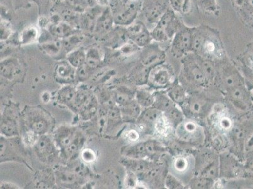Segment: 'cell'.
Returning <instances> with one entry per match:
<instances>
[{"label": "cell", "instance_id": "obj_34", "mask_svg": "<svg viewBox=\"0 0 253 189\" xmlns=\"http://www.w3.org/2000/svg\"><path fill=\"white\" fill-rule=\"evenodd\" d=\"M12 34L9 24L6 21L1 22V40L4 41L8 39Z\"/></svg>", "mask_w": 253, "mask_h": 189}, {"label": "cell", "instance_id": "obj_13", "mask_svg": "<svg viewBox=\"0 0 253 189\" xmlns=\"http://www.w3.org/2000/svg\"><path fill=\"white\" fill-rule=\"evenodd\" d=\"M170 75L167 68L158 66L151 71L149 74V82L155 86H164L168 84Z\"/></svg>", "mask_w": 253, "mask_h": 189}, {"label": "cell", "instance_id": "obj_40", "mask_svg": "<svg viewBox=\"0 0 253 189\" xmlns=\"http://www.w3.org/2000/svg\"><path fill=\"white\" fill-rule=\"evenodd\" d=\"M97 3L101 6H107L109 4L110 0H96Z\"/></svg>", "mask_w": 253, "mask_h": 189}, {"label": "cell", "instance_id": "obj_41", "mask_svg": "<svg viewBox=\"0 0 253 189\" xmlns=\"http://www.w3.org/2000/svg\"><path fill=\"white\" fill-rule=\"evenodd\" d=\"M131 1H135V0H131Z\"/></svg>", "mask_w": 253, "mask_h": 189}, {"label": "cell", "instance_id": "obj_11", "mask_svg": "<svg viewBox=\"0 0 253 189\" xmlns=\"http://www.w3.org/2000/svg\"><path fill=\"white\" fill-rule=\"evenodd\" d=\"M127 36L137 45L142 46L149 40V34L144 26L140 23H136L130 27L127 30Z\"/></svg>", "mask_w": 253, "mask_h": 189}, {"label": "cell", "instance_id": "obj_15", "mask_svg": "<svg viewBox=\"0 0 253 189\" xmlns=\"http://www.w3.org/2000/svg\"><path fill=\"white\" fill-rule=\"evenodd\" d=\"M122 119L133 120L137 119L140 113V105L137 101L131 100L121 107Z\"/></svg>", "mask_w": 253, "mask_h": 189}, {"label": "cell", "instance_id": "obj_23", "mask_svg": "<svg viewBox=\"0 0 253 189\" xmlns=\"http://www.w3.org/2000/svg\"><path fill=\"white\" fill-rule=\"evenodd\" d=\"M49 32L58 38H66L73 34L72 28L66 23L60 22L58 24L49 25Z\"/></svg>", "mask_w": 253, "mask_h": 189}, {"label": "cell", "instance_id": "obj_32", "mask_svg": "<svg viewBox=\"0 0 253 189\" xmlns=\"http://www.w3.org/2000/svg\"><path fill=\"white\" fill-rule=\"evenodd\" d=\"M205 105V101H202V100L195 99L192 100L190 103V108L192 112L195 114H198L201 112L203 107Z\"/></svg>", "mask_w": 253, "mask_h": 189}, {"label": "cell", "instance_id": "obj_12", "mask_svg": "<svg viewBox=\"0 0 253 189\" xmlns=\"http://www.w3.org/2000/svg\"><path fill=\"white\" fill-rule=\"evenodd\" d=\"M99 110V101L94 94L84 104L78 114L83 121H89L96 116Z\"/></svg>", "mask_w": 253, "mask_h": 189}, {"label": "cell", "instance_id": "obj_8", "mask_svg": "<svg viewBox=\"0 0 253 189\" xmlns=\"http://www.w3.org/2000/svg\"><path fill=\"white\" fill-rule=\"evenodd\" d=\"M84 142H85V137L83 132L80 131H78L73 142L63 150L60 152V155L64 159L68 160V162L75 159L77 158V156L81 153Z\"/></svg>", "mask_w": 253, "mask_h": 189}, {"label": "cell", "instance_id": "obj_1", "mask_svg": "<svg viewBox=\"0 0 253 189\" xmlns=\"http://www.w3.org/2000/svg\"><path fill=\"white\" fill-rule=\"evenodd\" d=\"M21 117L28 131L39 136L49 134L54 125L53 117L39 106L26 107Z\"/></svg>", "mask_w": 253, "mask_h": 189}, {"label": "cell", "instance_id": "obj_30", "mask_svg": "<svg viewBox=\"0 0 253 189\" xmlns=\"http://www.w3.org/2000/svg\"><path fill=\"white\" fill-rule=\"evenodd\" d=\"M91 69L86 64L83 65L76 71V80L79 82H84L90 77Z\"/></svg>", "mask_w": 253, "mask_h": 189}, {"label": "cell", "instance_id": "obj_7", "mask_svg": "<svg viewBox=\"0 0 253 189\" xmlns=\"http://www.w3.org/2000/svg\"><path fill=\"white\" fill-rule=\"evenodd\" d=\"M76 69L68 61H61L57 63L55 69L56 80L63 84H71L76 80Z\"/></svg>", "mask_w": 253, "mask_h": 189}, {"label": "cell", "instance_id": "obj_39", "mask_svg": "<svg viewBox=\"0 0 253 189\" xmlns=\"http://www.w3.org/2000/svg\"><path fill=\"white\" fill-rule=\"evenodd\" d=\"M42 99L43 102H45V103H48L51 99V95H50V93L48 92H44L42 93Z\"/></svg>", "mask_w": 253, "mask_h": 189}, {"label": "cell", "instance_id": "obj_17", "mask_svg": "<svg viewBox=\"0 0 253 189\" xmlns=\"http://www.w3.org/2000/svg\"><path fill=\"white\" fill-rule=\"evenodd\" d=\"M86 51L82 48H77L67 54L66 60L76 69L86 63Z\"/></svg>", "mask_w": 253, "mask_h": 189}, {"label": "cell", "instance_id": "obj_14", "mask_svg": "<svg viewBox=\"0 0 253 189\" xmlns=\"http://www.w3.org/2000/svg\"><path fill=\"white\" fill-rule=\"evenodd\" d=\"M191 44V34L188 30H181L175 36L174 41V48L178 53H182L189 49Z\"/></svg>", "mask_w": 253, "mask_h": 189}, {"label": "cell", "instance_id": "obj_10", "mask_svg": "<svg viewBox=\"0 0 253 189\" xmlns=\"http://www.w3.org/2000/svg\"><path fill=\"white\" fill-rule=\"evenodd\" d=\"M20 71V64L17 59L8 58L1 62V75L6 80L14 79Z\"/></svg>", "mask_w": 253, "mask_h": 189}, {"label": "cell", "instance_id": "obj_25", "mask_svg": "<svg viewBox=\"0 0 253 189\" xmlns=\"http://www.w3.org/2000/svg\"><path fill=\"white\" fill-rule=\"evenodd\" d=\"M114 99L117 105L122 107L127 102L131 101L132 99L129 91L124 88H118L112 92Z\"/></svg>", "mask_w": 253, "mask_h": 189}, {"label": "cell", "instance_id": "obj_36", "mask_svg": "<svg viewBox=\"0 0 253 189\" xmlns=\"http://www.w3.org/2000/svg\"><path fill=\"white\" fill-rule=\"evenodd\" d=\"M170 95L175 101L181 102L184 98L183 90L180 87H175L173 89Z\"/></svg>", "mask_w": 253, "mask_h": 189}, {"label": "cell", "instance_id": "obj_31", "mask_svg": "<svg viewBox=\"0 0 253 189\" xmlns=\"http://www.w3.org/2000/svg\"><path fill=\"white\" fill-rule=\"evenodd\" d=\"M80 157L86 164H92L96 160L97 156L95 151L90 148H85L81 150L80 153Z\"/></svg>", "mask_w": 253, "mask_h": 189}, {"label": "cell", "instance_id": "obj_29", "mask_svg": "<svg viewBox=\"0 0 253 189\" xmlns=\"http://www.w3.org/2000/svg\"><path fill=\"white\" fill-rule=\"evenodd\" d=\"M136 97L138 103L143 107H149L153 103V97L148 92L145 91H139L136 95Z\"/></svg>", "mask_w": 253, "mask_h": 189}, {"label": "cell", "instance_id": "obj_38", "mask_svg": "<svg viewBox=\"0 0 253 189\" xmlns=\"http://www.w3.org/2000/svg\"><path fill=\"white\" fill-rule=\"evenodd\" d=\"M1 189H19L18 186L8 182H3L1 184Z\"/></svg>", "mask_w": 253, "mask_h": 189}, {"label": "cell", "instance_id": "obj_35", "mask_svg": "<svg viewBox=\"0 0 253 189\" xmlns=\"http://www.w3.org/2000/svg\"><path fill=\"white\" fill-rule=\"evenodd\" d=\"M157 107L161 108L162 110H168L172 107V102L167 97H160L159 99H157Z\"/></svg>", "mask_w": 253, "mask_h": 189}, {"label": "cell", "instance_id": "obj_16", "mask_svg": "<svg viewBox=\"0 0 253 189\" xmlns=\"http://www.w3.org/2000/svg\"><path fill=\"white\" fill-rule=\"evenodd\" d=\"M41 49L51 57H58L64 51L62 40H53L41 43Z\"/></svg>", "mask_w": 253, "mask_h": 189}, {"label": "cell", "instance_id": "obj_21", "mask_svg": "<svg viewBox=\"0 0 253 189\" xmlns=\"http://www.w3.org/2000/svg\"><path fill=\"white\" fill-rule=\"evenodd\" d=\"M40 38V32L36 26H30L21 32L19 41L20 44L26 45L36 42Z\"/></svg>", "mask_w": 253, "mask_h": 189}, {"label": "cell", "instance_id": "obj_19", "mask_svg": "<svg viewBox=\"0 0 253 189\" xmlns=\"http://www.w3.org/2000/svg\"><path fill=\"white\" fill-rule=\"evenodd\" d=\"M102 62V54L97 47H92L86 51V63L91 69L98 68Z\"/></svg>", "mask_w": 253, "mask_h": 189}, {"label": "cell", "instance_id": "obj_18", "mask_svg": "<svg viewBox=\"0 0 253 189\" xmlns=\"http://www.w3.org/2000/svg\"><path fill=\"white\" fill-rule=\"evenodd\" d=\"M113 23V16L109 10L105 11L97 20L95 31L98 33L107 32L111 29Z\"/></svg>", "mask_w": 253, "mask_h": 189}, {"label": "cell", "instance_id": "obj_27", "mask_svg": "<svg viewBox=\"0 0 253 189\" xmlns=\"http://www.w3.org/2000/svg\"><path fill=\"white\" fill-rule=\"evenodd\" d=\"M189 168V160L185 156H179L175 160L173 164V168L178 174H183L187 172Z\"/></svg>", "mask_w": 253, "mask_h": 189}, {"label": "cell", "instance_id": "obj_28", "mask_svg": "<svg viewBox=\"0 0 253 189\" xmlns=\"http://www.w3.org/2000/svg\"><path fill=\"white\" fill-rule=\"evenodd\" d=\"M173 9L180 14L189 12L191 8L190 0H170Z\"/></svg>", "mask_w": 253, "mask_h": 189}, {"label": "cell", "instance_id": "obj_6", "mask_svg": "<svg viewBox=\"0 0 253 189\" xmlns=\"http://www.w3.org/2000/svg\"><path fill=\"white\" fill-rule=\"evenodd\" d=\"M78 130L70 125L59 126L52 134L54 141L60 152L73 142Z\"/></svg>", "mask_w": 253, "mask_h": 189}, {"label": "cell", "instance_id": "obj_37", "mask_svg": "<svg viewBox=\"0 0 253 189\" xmlns=\"http://www.w3.org/2000/svg\"><path fill=\"white\" fill-rule=\"evenodd\" d=\"M125 138L131 142H136L139 140V134L136 130H130V131H127Z\"/></svg>", "mask_w": 253, "mask_h": 189}, {"label": "cell", "instance_id": "obj_33", "mask_svg": "<svg viewBox=\"0 0 253 189\" xmlns=\"http://www.w3.org/2000/svg\"><path fill=\"white\" fill-rule=\"evenodd\" d=\"M218 125L222 130L228 131L232 126V122L229 117L223 115V116L218 117Z\"/></svg>", "mask_w": 253, "mask_h": 189}, {"label": "cell", "instance_id": "obj_5", "mask_svg": "<svg viewBox=\"0 0 253 189\" xmlns=\"http://www.w3.org/2000/svg\"><path fill=\"white\" fill-rule=\"evenodd\" d=\"M180 24L178 20L174 14L167 12L162 17L157 27L153 32V36L157 41H164L174 36L175 32L178 31Z\"/></svg>", "mask_w": 253, "mask_h": 189}, {"label": "cell", "instance_id": "obj_22", "mask_svg": "<svg viewBox=\"0 0 253 189\" xmlns=\"http://www.w3.org/2000/svg\"><path fill=\"white\" fill-rule=\"evenodd\" d=\"M94 95V93L87 88H79L77 90V95L73 105L72 111L78 114L79 110Z\"/></svg>", "mask_w": 253, "mask_h": 189}, {"label": "cell", "instance_id": "obj_24", "mask_svg": "<svg viewBox=\"0 0 253 189\" xmlns=\"http://www.w3.org/2000/svg\"><path fill=\"white\" fill-rule=\"evenodd\" d=\"M83 39V36L75 34L71 35V36L62 39L64 51L69 53L73 50L78 48V47L81 44Z\"/></svg>", "mask_w": 253, "mask_h": 189}, {"label": "cell", "instance_id": "obj_26", "mask_svg": "<svg viewBox=\"0 0 253 189\" xmlns=\"http://www.w3.org/2000/svg\"><path fill=\"white\" fill-rule=\"evenodd\" d=\"M156 131L161 135H168L171 132L172 126L170 125V121L165 117L160 116L155 121Z\"/></svg>", "mask_w": 253, "mask_h": 189}, {"label": "cell", "instance_id": "obj_9", "mask_svg": "<svg viewBox=\"0 0 253 189\" xmlns=\"http://www.w3.org/2000/svg\"><path fill=\"white\" fill-rule=\"evenodd\" d=\"M78 89L72 85H66L60 89L56 94V102L72 111Z\"/></svg>", "mask_w": 253, "mask_h": 189}, {"label": "cell", "instance_id": "obj_4", "mask_svg": "<svg viewBox=\"0 0 253 189\" xmlns=\"http://www.w3.org/2000/svg\"><path fill=\"white\" fill-rule=\"evenodd\" d=\"M1 135L7 138L20 136L18 111L14 105L6 106L2 112Z\"/></svg>", "mask_w": 253, "mask_h": 189}, {"label": "cell", "instance_id": "obj_20", "mask_svg": "<svg viewBox=\"0 0 253 189\" xmlns=\"http://www.w3.org/2000/svg\"><path fill=\"white\" fill-rule=\"evenodd\" d=\"M177 132H178L179 136L183 140H190L197 135L198 127L194 122L187 121L179 126L178 131Z\"/></svg>", "mask_w": 253, "mask_h": 189}, {"label": "cell", "instance_id": "obj_3", "mask_svg": "<svg viewBox=\"0 0 253 189\" xmlns=\"http://www.w3.org/2000/svg\"><path fill=\"white\" fill-rule=\"evenodd\" d=\"M32 147L37 157L45 164H51L54 162L58 154L60 153L53 136L49 134L39 136Z\"/></svg>", "mask_w": 253, "mask_h": 189}, {"label": "cell", "instance_id": "obj_2", "mask_svg": "<svg viewBox=\"0 0 253 189\" xmlns=\"http://www.w3.org/2000/svg\"><path fill=\"white\" fill-rule=\"evenodd\" d=\"M20 136L7 137L1 135V163L5 162H22L23 147Z\"/></svg>", "mask_w": 253, "mask_h": 189}]
</instances>
